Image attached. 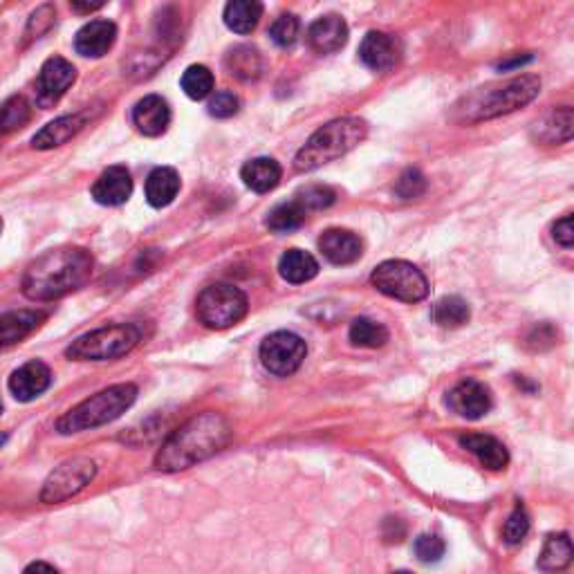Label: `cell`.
Instances as JSON below:
<instances>
[{
    "label": "cell",
    "instance_id": "cell-1",
    "mask_svg": "<svg viewBox=\"0 0 574 574\" xmlns=\"http://www.w3.org/2000/svg\"><path fill=\"white\" fill-rule=\"evenodd\" d=\"M231 438H234V429H231L225 415L205 411L169 435V440L157 451L153 465L164 474L191 469L214 458L216 453L227 447Z\"/></svg>",
    "mask_w": 574,
    "mask_h": 574
},
{
    "label": "cell",
    "instance_id": "cell-2",
    "mask_svg": "<svg viewBox=\"0 0 574 574\" xmlns=\"http://www.w3.org/2000/svg\"><path fill=\"white\" fill-rule=\"evenodd\" d=\"M92 267H95V261L83 247L52 249L27 267L23 294L32 301L61 299L90 281Z\"/></svg>",
    "mask_w": 574,
    "mask_h": 574
},
{
    "label": "cell",
    "instance_id": "cell-3",
    "mask_svg": "<svg viewBox=\"0 0 574 574\" xmlns=\"http://www.w3.org/2000/svg\"><path fill=\"white\" fill-rule=\"evenodd\" d=\"M539 92L541 79L534 77V74H523V77L505 81L503 86L476 90L474 95H469L458 106V119L467 124H478L487 122V119L509 115L534 101Z\"/></svg>",
    "mask_w": 574,
    "mask_h": 574
},
{
    "label": "cell",
    "instance_id": "cell-4",
    "mask_svg": "<svg viewBox=\"0 0 574 574\" xmlns=\"http://www.w3.org/2000/svg\"><path fill=\"white\" fill-rule=\"evenodd\" d=\"M368 135V124L364 119L344 117L321 126L305 146L294 157V169L299 173H310L321 169L323 164L335 162L339 157L353 151Z\"/></svg>",
    "mask_w": 574,
    "mask_h": 574
},
{
    "label": "cell",
    "instance_id": "cell-5",
    "mask_svg": "<svg viewBox=\"0 0 574 574\" xmlns=\"http://www.w3.org/2000/svg\"><path fill=\"white\" fill-rule=\"evenodd\" d=\"M135 400H137L135 384L108 386L104 391L90 395L88 400H83L81 404L74 406V409H70L66 415H61L57 422V431L61 435H72L104 427V424L122 418V415L135 404Z\"/></svg>",
    "mask_w": 574,
    "mask_h": 574
},
{
    "label": "cell",
    "instance_id": "cell-6",
    "mask_svg": "<svg viewBox=\"0 0 574 574\" xmlns=\"http://www.w3.org/2000/svg\"><path fill=\"white\" fill-rule=\"evenodd\" d=\"M142 341V328L135 323H113L88 332L66 348L72 361H113L131 353Z\"/></svg>",
    "mask_w": 574,
    "mask_h": 574
},
{
    "label": "cell",
    "instance_id": "cell-7",
    "mask_svg": "<svg viewBox=\"0 0 574 574\" xmlns=\"http://www.w3.org/2000/svg\"><path fill=\"white\" fill-rule=\"evenodd\" d=\"M249 301L243 290L229 283H214L198 294L196 314L209 330H227L247 317Z\"/></svg>",
    "mask_w": 574,
    "mask_h": 574
},
{
    "label": "cell",
    "instance_id": "cell-8",
    "mask_svg": "<svg viewBox=\"0 0 574 574\" xmlns=\"http://www.w3.org/2000/svg\"><path fill=\"white\" fill-rule=\"evenodd\" d=\"M370 283H373L377 292L404 303L424 301L429 294L427 276L422 274L418 265H413L409 261L379 263L373 274H370Z\"/></svg>",
    "mask_w": 574,
    "mask_h": 574
},
{
    "label": "cell",
    "instance_id": "cell-9",
    "mask_svg": "<svg viewBox=\"0 0 574 574\" xmlns=\"http://www.w3.org/2000/svg\"><path fill=\"white\" fill-rule=\"evenodd\" d=\"M97 476V465L95 460H90L86 456L79 458H70L66 462L52 471L48 480L43 483L41 489V503L45 505H57V503H66L72 496H77L83 492L90 483L92 478Z\"/></svg>",
    "mask_w": 574,
    "mask_h": 574
},
{
    "label": "cell",
    "instance_id": "cell-10",
    "mask_svg": "<svg viewBox=\"0 0 574 574\" xmlns=\"http://www.w3.org/2000/svg\"><path fill=\"white\" fill-rule=\"evenodd\" d=\"M258 355H261V364L267 373L276 377H290L303 366L305 357H308V346L296 332L279 330L263 339Z\"/></svg>",
    "mask_w": 574,
    "mask_h": 574
},
{
    "label": "cell",
    "instance_id": "cell-11",
    "mask_svg": "<svg viewBox=\"0 0 574 574\" xmlns=\"http://www.w3.org/2000/svg\"><path fill=\"white\" fill-rule=\"evenodd\" d=\"M447 404L453 413H458L465 420H480L492 411L494 397L489 386L478 382V379H460V382L451 388Z\"/></svg>",
    "mask_w": 574,
    "mask_h": 574
},
{
    "label": "cell",
    "instance_id": "cell-12",
    "mask_svg": "<svg viewBox=\"0 0 574 574\" xmlns=\"http://www.w3.org/2000/svg\"><path fill=\"white\" fill-rule=\"evenodd\" d=\"M359 59L373 72H388L402 59V43L393 34L368 32L359 45Z\"/></svg>",
    "mask_w": 574,
    "mask_h": 574
},
{
    "label": "cell",
    "instance_id": "cell-13",
    "mask_svg": "<svg viewBox=\"0 0 574 574\" xmlns=\"http://www.w3.org/2000/svg\"><path fill=\"white\" fill-rule=\"evenodd\" d=\"M74 79H77V70H74L68 59L52 57L45 61L39 72V79H36V92H39L41 104H54V101H59L70 90Z\"/></svg>",
    "mask_w": 574,
    "mask_h": 574
},
{
    "label": "cell",
    "instance_id": "cell-14",
    "mask_svg": "<svg viewBox=\"0 0 574 574\" xmlns=\"http://www.w3.org/2000/svg\"><path fill=\"white\" fill-rule=\"evenodd\" d=\"M52 386V370L41 359H32L16 368L9 377V391L18 402H32Z\"/></svg>",
    "mask_w": 574,
    "mask_h": 574
},
{
    "label": "cell",
    "instance_id": "cell-15",
    "mask_svg": "<svg viewBox=\"0 0 574 574\" xmlns=\"http://www.w3.org/2000/svg\"><path fill=\"white\" fill-rule=\"evenodd\" d=\"M133 178L126 166H110L92 184V198L104 207H119L131 198Z\"/></svg>",
    "mask_w": 574,
    "mask_h": 574
},
{
    "label": "cell",
    "instance_id": "cell-16",
    "mask_svg": "<svg viewBox=\"0 0 574 574\" xmlns=\"http://www.w3.org/2000/svg\"><path fill=\"white\" fill-rule=\"evenodd\" d=\"M319 249L332 265H353L364 254V243L348 229H328L319 238Z\"/></svg>",
    "mask_w": 574,
    "mask_h": 574
},
{
    "label": "cell",
    "instance_id": "cell-17",
    "mask_svg": "<svg viewBox=\"0 0 574 574\" xmlns=\"http://www.w3.org/2000/svg\"><path fill=\"white\" fill-rule=\"evenodd\" d=\"M348 43V25L341 16L328 14L314 21L308 30V45L317 54H335Z\"/></svg>",
    "mask_w": 574,
    "mask_h": 574
},
{
    "label": "cell",
    "instance_id": "cell-18",
    "mask_svg": "<svg viewBox=\"0 0 574 574\" xmlns=\"http://www.w3.org/2000/svg\"><path fill=\"white\" fill-rule=\"evenodd\" d=\"M133 124L146 137H160L171 124L169 101L160 95H148L133 108Z\"/></svg>",
    "mask_w": 574,
    "mask_h": 574
},
{
    "label": "cell",
    "instance_id": "cell-19",
    "mask_svg": "<svg viewBox=\"0 0 574 574\" xmlns=\"http://www.w3.org/2000/svg\"><path fill=\"white\" fill-rule=\"evenodd\" d=\"M460 447L474 453L480 465L489 471H503L509 465V453L505 444L487 433H465L458 438Z\"/></svg>",
    "mask_w": 574,
    "mask_h": 574
},
{
    "label": "cell",
    "instance_id": "cell-20",
    "mask_svg": "<svg viewBox=\"0 0 574 574\" xmlns=\"http://www.w3.org/2000/svg\"><path fill=\"white\" fill-rule=\"evenodd\" d=\"M117 39V27L110 21H90L88 25H83L81 30L74 36V48L81 54V57L99 59L108 54V50L115 45Z\"/></svg>",
    "mask_w": 574,
    "mask_h": 574
},
{
    "label": "cell",
    "instance_id": "cell-21",
    "mask_svg": "<svg viewBox=\"0 0 574 574\" xmlns=\"http://www.w3.org/2000/svg\"><path fill=\"white\" fill-rule=\"evenodd\" d=\"M45 314L39 310H14L0 314V348L21 344L23 339L41 328Z\"/></svg>",
    "mask_w": 574,
    "mask_h": 574
},
{
    "label": "cell",
    "instance_id": "cell-22",
    "mask_svg": "<svg viewBox=\"0 0 574 574\" xmlns=\"http://www.w3.org/2000/svg\"><path fill=\"white\" fill-rule=\"evenodd\" d=\"M86 115H66L50 122L48 126H43L39 133L34 135L32 146L39 148V151H50V148L63 146L70 142L74 135H77L83 126H86Z\"/></svg>",
    "mask_w": 574,
    "mask_h": 574
},
{
    "label": "cell",
    "instance_id": "cell-23",
    "mask_svg": "<svg viewBox=\"0 0 574 574\" xmlns=\"http://www.w3.org/2000/svg\"><path fill=\"white\" fill-rule=\"evenodd\" d=\"M180 193V175L171 166H157L146 178V200L155 209L169 207Z\"/></svg>",
    "mask_w": 574,
    "mask_h": 574
},
{
    "label": "cell",
    "instance_id": "cell-24",
    "mask_svg": "<svg viewBox=\"0 0 574 574\" xmlns=\"http://www.w3.org/2000/svg\"><path fill=\"white\" fill-rule=\"evenodd\" d=\"M281 164L272 160V157H256V160H249L243 171H240V178L247 184L249 189L256 193H267L279 187L281 182Z\"/></svg>",
    "mask_w": 574,
    "mask_h": 574
},
{
    "label": "cell",
    "instance_id": "cell-25",
    "mask_svg": "<svg viewBox=\"0 0 574 574\" xmlns=\"http://www.w3.org/2000/svg\"><path fill=\"white\" fill-rule=\"evenodd\" d=\"M279 272L287 283H308L319 274V263L312 254L303 252V249H290L285 252L279 261Z\"/></svg>",
    "mask_w": 574,
    "mask_h": 574
},
{
    "label": "cell",
    "instance_id": "cell-26",
    "mask_svg": "<svg viewBox=\"0 0 574 574\" xmlns=\"http://www.w3.org/2000/svg\"><path fill=\"white\" fill-rule=\"evenodd\" d=\"M534 133L545 144L570 142V137H572V108L570 106L554 108L548 117L541 119V122L536 124Z\"/></svg>",
    "mask_w": 574,
    "mask_h": 574
},
{
    "label": "cell",
    "instance_id": "cell-27",
    "mask_svg": "<svg viewBox=\"0 0 574 574\" xmlns=\"http://www.w3.org/2000/svg\"><path fill=\"white\" fill-rule=\"evenodd\" d=\"M572 563V541L570 534H550L539 554V568L545 572H561Z\"/></svg>",
    "mask_w": 574,
    "mask_h": 574
},
{
    "label": "cell",
    "instance_id": "cell-28",
    "mask_svg": "<svg viewBox=\"0 0 574 574\" xmlns=\"http://www.w3.org/2000/svg\"><path fill=\"white\" fill-rule=\"evenodd\" d=\"M263 16V5L256 0H234L225 7V23L231 32L249 34L256 30Z\"/></svg>",
    "mask_w": 574,
    "mask_h": 574
},
{
    "label": "cell",
    "instance_id": "cell-29",
    "mask_svg": "<svg viewBox=\"0 0 574 574\" xmlns=\"http://www.w3.org/2000/svg\"><path fill=\"white\" fill-rule=\"evenodd\" d=\"M227 68L240 81H254L261 77L263 59L256 48L240 45V48H234L227 54Z\"/></svg>",
    "mask_w": 574,
    "mask_h": 574
},
{
    "label": "cell",
    "instance_id": "cell-30",
    "mask_svg": "<svg viewBox=\"0 0 574 574\" xmlns=\"http://www.w3.org/2000/svg\"><path fill=\"white\" fill-rule=\"evenodd\" d=\"M471 319L469 303L460 296H444L438 303L433 305V321L438 323L440 328L456 330L462 328Z\"/></svg>",
    "mask_w": 574,
    "mask_h": 574
},
{
    "label": "cell",
    "instance_id": "cell-31",
    "mask_svg": "<svg viewBox=\"0 0 574 574\" xmlns=\"http://www.w3.org/2000/svg\"><path fill=\"white\" fill-rule=\"evenodd\" d=\"M348 337L350 344L357 348H382L388 344V337L391 335H388V330L382 323L361 317L350 323Z\"/></svg>",
    "mask_w": 574,
    "mask_h": 574
},
{
    "label": "cell",
    "instance_id": "cell-32",
    "mask_svg": "<svg viewBox=\"0 0 574 574\" xmlns=\"http://www.w3.org/2000/svg\"><path fill=\"white\" fill-rule=\"evenodd\" d=\"M30 119H32V108L27 104V99L21 95L9 97L5 104L0 106V137L21 131Z\"/></svg>",
    "mask_w": 574,
    "mask_h": 574
},
{
    "label": "cell",
    "instance_id": "cell-33",
    "mask_svg": "<svg viewBox=\"0 0 574 574\" xmlns=\"http://www.w3.org/2000/svg\"><path fill=\"white\" fill-rule=\"evenodd\" d=\"M216 77L207 66H189L182 74V90L184 95L202 101L214 92Z\"/></svg>",
    "mask_w": 574,
    "mask_h": 574
},
{
    "label": "cell",
    "instance_id": "cell-34",
    "mask_svg": "<svg viewBox=\"0 0 574 574\" xmlns=\"http://www.w3.org/2000/svg\"><path fill=\"white\" fill-rule=\"evenodd\" d=\"M305 218H308V211H305L296 200H290L270 211V216H267V227L283 234V231L299 229L305 222Z\"/></svg>",
    "mask_w": 574,
    "mask_h": 574
},
{
    "label": "cell",
    "instance_id": "cell-35",
    "mask_svg": "<svg viewBox=\"0 0 574 574\" xmlns=\"http://www.w3.org/2000/svg\"><path fill=\"white\" fill-rule=\"evenodd\" d=\"M294 200L299 202L305 211H319L335 205L337 193L330 187H323V184H310V187H305L296 193Z\"/></svg>",
    "mask_w": 574,
    "mask_h": 574
},
{
    "label": "cell",
    "instance_id": "cell-36",
    "mask_svg": "<svg viewBox=\"0 0 574 574\" xmlns=\"http://www.w3.org/2000/svg\"><path fill=\"white\" fill-rule=\"evenodd\" d=\"M299 32H301V23H299V18H296L294 14L279 16L272 23V27H270L272 41L279 45V48H283V50L292 48V45L299 41Z\"/></svg>",
    "mask_w": 574,
    "mask_h": 574
},
{
    "label": "cell",
    "instance_id": "cell-37",
    "mask_svg": "<svg viewBox=\"0 0 574 574\" xmlns=\"http://www.w3.org/2000/svg\"><path fill=\"white\" fill-rule=\"evenodd\" d=\"M530 516H527L525 507L518 505L512 514L507 516V521L503 525V541L507 545H521L525 541V536L530 534Z\"/></svg>",
    "mask_w": 574,
    "mask_h": 574
},
{
    "label": "cell",
    "instance_id": "cell-38",
    "mask_svg": "<svg viewBox=\"0 0 574 574\" xmlns=\"http://www.w3.org/2000/svg\"><path fill=\"white\" fill-rule=\"evenodd\" d=\"M427 191V178L418 169H406L395 182V193L402 200H415Z\"/></svg>",
    "mask_w": 574,
    "mask_h": 574
},
{
    "label": "cell",
    "instance_id": "cell-39",
    "mask_svg": "<svg viewBox=\"0 0 574 574\" xmlns=\"http://www.w3.org/2000/svg\"><path fill=\"white\" fill-rule=\"evenodd\" d=\"M413 550L415 557L422 563H438L444 557V552H447V545H444L438 534H420L415 539Z\"/></svg>",
    "mask_w": 574,
    "mask_h": 574
},
{
    "label": "cell",
    "instance_id": "cell-40",
    "mask_svg": "<svg viewBox=\"0 0 574 574\" xmlns=\"http://www.w3.org/2000/svg\"><path fill=\"white\" fill-rule=\"evenodd\" d=\"M238 108H240V101L234 92H229V90L216 92V95L209 101V113L211 117H218V119L234 117L238 113Z\"/></svg>",
    "mask_w": 574,
    "mask_h": 574
},
{
    "label": "cell",
    "instance_id": "cell-41",
    "mask_svg": "<svg viewBox=\"0 0 574 574\" xmlns=\"http://www.w3.org/2000/svg\"><path fill=\"white\" fill-rule=\"evenodd\" d=\"M54 16H57V12H54L52 5H43V7L36 9L30 18V23H27V32H25L27 39L30 41L39 39L41 34L48 32L54 23Z\"/></svg>",
    "mask_w": 574,
    "mask_h": 574
},
{
    "label": "cell",
    "instance_id": "cell-42",
    "mask_svg": "<svg viewBox=\"0 0 574 574\" xmlns=\"http://www.w3.org/2000/svg\"><path fill=\"white\" fill-rule=\"evenodd\" d=\"M554 240H557V243L561 245V247H566V249H570L572 245H574V227H572V216L568 214V216H563L561 220H557V225H554Z\"/></svg>",
    "mask_w": 574,
    "mask_h": 574
},
{
    "label": "cell",
    "instance_id": "cell-43",
    "mask_svg": "<svg viewBox=\"0 0 574 574\" xmlns=\"http://www.w3.org/2000/svg\"><path fill=\"white\" fill-rule=\"evenodd\" d=\"M23 574H61V572L48 561H34L23 570Z\"/></svg>",
    "mask_w": 574,
    "mask_h": 574
},
{
    "label": "cell",
    "instance_id": "cell-44",
    "mask_svg": "<svg viewBox=\"0 0 574 574\" xmlns=\"http://www.w3.org/2000/svg\"><path fill=\"white\" fill-rule=\"evenodd\" d=\"M104 7V3H72V9L79 14H90V12H97V9Z\"/></svg>",
    "mask_w": 574,
    "mask_h": 574
},
{
    "label": "cell",
    "instance_id": "cell-45",
    "mask_svg": "<svg viewBox=\"0 0 574 574\" xmlns=\"http://www.w3.org/2000/svg\"><path fill=\"white\" fill-rule=\"evenodd\" d=\"M527 61H532V54H525V57H516L512 61H503V63H498V68H516V66H523V63Z\"/></svg>",
    "mask_w": 574,
    "mask_h": 574
},
{
    "label": "cell",
    "instance_id": "cell-46",
    "mask_svg": "<svg viewBox=\"0 0 574 574\" xmlns=\"http://www.w3.org/2000/svg\"><path fill=\"white\" fill-rule=\"evenodd\" d=\"M5 442H7V435L3 433V435H0V447H3V444H5Z\"/></svg>",
    "mask_w": 574,
    "mask_h": 574
},
{
    "label": "cell",
    "instance_id": "cell-47",
    "mask_svg": "<svg viewBox=\"0 0 574 574\" xmlns=\"http://www.w3.org/2000/svg\"><path fill=\"white\" fill-rule=\"evenodd\" d=\"M393 574H413V572H409V570H397V572H393Z\"/></svg>",
    "mask_w": 574,
    "mask_h": 574
},
{
    "label": "cell",
    "instance_id": "cell-48",
    "mask_svg": "<svg viewBox=\"0 0 574 574\" xmlns=\"http://www.w3.org/2000/svg\"><path fill=\"white\" fill-rule=\"evenodd\" d=\"M0 413H3V404H0Z\"/></svg>",
    "mask_w": 574,
    "mask_h": 574
}]
</instances>
